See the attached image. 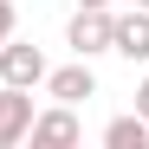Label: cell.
I'll return each instance as SVG.
<instances>
[{
    "mask_svg": "<svg viewBox=\"0 0 149 149\" xmlns=\"http://www.w3.org/2000/svg\"><path fill=\"white\" fill-rule=\"evenodd\" d=\"M110 26H117L110 7H78L71 26H65V45H71L78 58H97V52H110Z\"/></svg>",
    "mask_w": 149,
    "mask_h": 149,
    "instance_id": "1",
    "label": "cell"
},
{
    "mask_svg": "<svg viewBox=\"0 0 149 149\" xmlns=\"http://www.w3.org/2000/svg\"><path fill=\"white\" fill-rule=\"evenodd\" d=\"M0 84H45V52L26 39H0Z\"/></svg>",
    "mask_w": 149,
    "mask_h": 149,
    "instance_id": "2",
    "label": "cell"
},
{
    "mask_svg": "<svg viewBox=\"0 0 149 149\" xmlns=\"http://www.w3.org/2000/svg\"><path fill=\"white\" fill-rule=\"evenodd\" d=\"M45 97L52 104H84V97H97V71H91V58H71V65H45Z\"/></svg>",
    "mask_w": 149,
    "mask_h": 149,
    "instance_id": "3",
    "label": "cell"
},
{
    "mask_svg": "<svg viewBox=\"0 0 149 149\" xmlns=\"http://www.w3.org/2000/svg\"><path fill=\"white\" fill-rule=\"evenodd\" d=\"M26 130H33V91L26 84H0V149L26 143Z\"/></svg>",
    "mask_w": 149,
    "mask_h": 149,
    "instance_id": "4",
    "label": "cell"
},
{
    "mask_svg": "<svg viewBox=\"0 0 149 149\" xmlns=\"http://www.w3.org/2000/svg\"><path fill=\"white\" fill-rule=\"evenodd\" d=\"M110 52H123L130 65H149V7L117 13V26H110Z\"/></svg>",
    "mask_w": 149,
    "mask_h": 149,
    "instance_id": "5",
    "label": "cell"
},
{
    "mask_svg": "<svg viewBox=\"0 0 149 149\" xmlns=\"http://www.w3.org/2000/svg\"><path fill=\"white\" fill-rule=\"evenodd\" d=\"M33 143H78L84 123H78V104H52V110H33Z\"/></svg>",
    "mask_w": 149,
    "mask_h": 149,
    "instance_id": "6",
    "label": "cell"
},
{
    "mask_svg": "<svg viewBox=\"0 0 149 149\" xmlns=\"http://www.w3.org/2000/svg\"><path fill=\"white\" fill-rule=\"evenodd\" d=\"M104 149H149V123H143L136 110L110 117V123H104Z\"/></svg>",
    "mask_w": 149,
    "mask_h": 149,
    "instance_id": "7",
    "label": "cell"
},
{
    "mask_svg": "<svg viewBox=\"0 0 149 149\" xmlns=\"http://www.w3.org/2000/svg\"><path fill=\"white\" fill-rule=\"evenodd\" d=\"M13 26H19V13H13V0H0V39H13Z\"/></svg>",
    "mask_w": 149,
    "mask_h": 149,
    "instance_id": "8",
    "label": "cell"
},
{
    "mask_svg": "<svg viewBox=\"0 0 149 149\" xmlns=\"http://www.w3.org/2000/svg\"><path fill=\"white\" fill-rule=\"evenodd\" d=\"M136 117H143V123H149V78H143V84H136Z\"/></svg>",
    "mask_w": 149,
    "mask_h": 149,
    "instance_id": "9",
    "label": "cell"
},
{
    "mask_svg": "<svg viewBox=\"0 0 149 149\" xmlns=\"http://www.w3.org/2000/svg\"><path fill=\"white\" fill-rule=\"evenodd\" d=\"M78 7H110V0H78Z\"/></svg>",
    "mask_w": 149,
    "mask_h": 149,
    "instance_id": "10",
    "label": "cell"
},
{
    "mask_svg": "<svg viewBox=\"0 0 149 149\" xmlns=\"http://www.w3.org/2000/svg\"><path fill=\"white\" fill-rule=\"evenodd\" d=\"M136 7H149V0H136Z\"/></svg>",
    "mask_w": 149,
    "mask_h": 149,
    "instance_id": "11",
    "label": "cell"
}]
</instances>
